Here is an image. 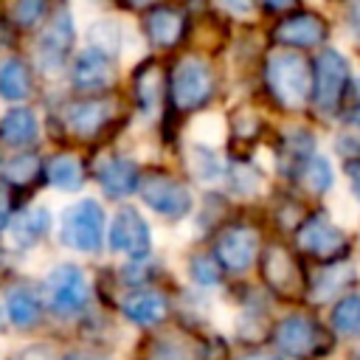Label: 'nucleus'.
Instances as JSON below:
<instances>
[{"instance_id":"obj_1","label":"nucleus","mask_w":360,"mask_h":360,"mask_svg":"<svg viewBox=\"0 0 360 360\" xmlns=\"http://www.w3.org/2000/svg\"><path fill=\"white\" fill-rule=\"evenodd\" d=\"M264 79L273 98L287 110H301L312 93V73L301 53L273 51L264 65Z\"/></svg>"},{"instance_id":"obj_2","label":"nucleus","mask_w":360,"mask_h":360,"mask_svg":"<svg viewBox=\"0 0 360 360\" xmlns=\"http://www.w3.org/2000/svg\"><path fill=\"white\" fill-rule=\"evenodd\" d=\"M214 93V73L205 59L183 56L172 70V101L180 112L200 110Z\"/></svg>"},{"instance_id":"obj_3","label":"nucleus","mask_w":360,"mask_h":360,"mask_svg":"<svg viewBox=\"0 0 360 360\" xmlns=\"http://www.w3.org/2000/svg\"><path fill=\"white\" fill-rule=\"evenodd\" d=\"M62 239L68 248L93 253L104 239V211L96 200H79L62 214Z\"/></svg>"},{"instance_id":"obj_4","label":"nucleus","mask_w":360,"mask_h":360,"mask_svg":"<svg viewBox=\"0 0 360 360\" xmlns=\"http://www.w3.org/2000/svg\"><path fill=\"white\" fill-rule=\"evenodd\" d=\"M276 346L292 357H315L329 352V335L309 315H287L276 326Z\"/></svg>"},{"instance_id":"obj_5","label":"nucleus","mask_w":360,"mask_h":360,"mask_svg":"<svg viewBox=\"0 0 360 360\" xmlns=\"http://www.w3.org/2000/svg\"><path fill=\"white\" fill-rule=\"evenodd\" d=\"M295 239H298V248L304 253H309L315 259H323V262H332V259L343 256L346 248H349V233L323 211L304 219Z\"/></svg>"},{"instance_id":"obj_6","label":"nucleus","mask_w":360,"mask_h":360,"mask_svg":"<svg viewBox=\"0 0 360 360\" xmlns=\"http://www.w3.org/2000/svg\"><path fill=\"white\" fill-rule=\"evenodd\" d=\"M90 287L76 264H59L45 278V301L59 315H76L87 304Z\"/></svg>"},{"instance_id":"obj_7","label":"nucleus","mask_w":360,"mask_h":360,"mask_svg":"<svg viewBox=\"0 0 360 360\" xmlns=\"http://www.w3.org/2000/svg\"><path fill=\"white\" fill-rule=\"evenodd\" d=\"M143 202L158 211L160 217H169V219H180L191 211V194L188 188L174 180L172 174H163V172H149L141 186H138Z\"/></svg>"},{"instance_id":"obj_8","label":"nucleus","mask_w":360,"mask_h":360,"mask_svg":"<svg viewBox=\"0 0 360 360\" xmlns=\"http://www.w3.org/2000/svg\"><path fill=\"white\" fill-rule=\"evenodd\" d=\"M346 82H349V59L338 48L321 51L315 62V87H312L318 110L332 112L343 98Z\"/></svg>"},{"instance_id":"obj_9","label":"nucleus","mask_w":360,"mask_h":360,"mask_svg":"<svg viewBox=\"0 0 360 360\" xmlns=\"http://www.w3.org/2000/svg\"><path fill=\"white\" fill-rule=\"evenodd\" d=\"M73 48V20L68 8H59L53 14V20L48 22V28L39 37L37 45V62L42 65V70L48 73H59L65 68V59Z\"/></svg>"},{"instance_id":"obj_10","label":"nucleus","mask_w":360,"mask_h":360,"mask_svg":"<svg viewBox=\"0 0 360 360\" xmlns=\"http://www.w3.org/2000/svg\"><path fill=\"white\" fill-rule=\"evenodd\" d=\"M107 239H110V248H112V250L129 253L132 259L146 256L149 248H152L149 225H146V219H143L135 208H121V211L112 217Z\"/></svg>"},{"instance_id":"obj_11","label":"nucleus","mask_w":360,"mask_h":360,"mask_svg":"<svg viewBox=\"0 0 360 360\" xmlns=\"http://www.w3.org/2000/svg\"><path fill=\"white\" fill-rule=\"evenodd\" d=\"M259 233L250 225H231L217 236V262L231 273H242L256 262Z\"/></svg>"},{"instance_id":"obj_12","label":"nucleus","mask_w":360,"mask_h":360,"mask_svg":"<svg viewBox=\"0 0 360 360\" xmlns=\"http://www.w3.org/2000/svg\"><path fill=\"white\" fill-rule=\"evenodd\" d=\"M115 104L110 98H79L62 107V121L65 127L76 135V138H93L96 132H101L107 127V121L112 118Z\"/></svg>"},{"instance_id":"obj_13","label":"nucleus","mask_w":360,"mask_h":360,"mask_svg":"<svg viewBox=\"0 0 360 360\" xmlns=\"http://www.w3.org/2000/svg\"><path fill=\"white\" fill-rule=\"evenodd\" d=\"M326 34H329V28H326L323 17H318L312 11H298L276 25L273 39L287 48H315L326 39Z\"/></svg>"},{"instance_id":"obj_14","label":"nucleus","mask_w":360,"mask_h":360,"mask_svg":"<svg viewBox=\"0 0 360 360\" xmlns=\"http://www.w3.org/2000/svg\"><path fill=\"white\" fill-rule=\"evenodd\" d=\"M262 276L267 281L270 290H276L278 295H295L301 290V270L295 264V259L281 248V245H270L262 256Z\"/></svg>"},{"instance_id":"obj_15","label":"nucleus","mask_w":360,"mask_h":360,"mask_svg":"<svg viewBox=\"0 0 360 360\" xmlns=\"http://www.w3.org/2000/svg\"><path fill=\"white\" fill-rule=\"evenodd\" d=\"M112 82H115L112 56L98 51V48H93V45H87L79 53L76 65H73V84L79 90H90L93 93V90H107Z\"/></svg>"},{"instance_id":"obj_16","label":"nucleus","mask_w":360,"mask_h":360,"mask_svg":"<svg viewBox=\"0 0 360 360\" xmlns=\"http://www.w3.org/2000/svg\"><path fill=\"white\" fill-rule=\"evenodd\" d=\"M96 177L104 188V194L110 197H129L141 180H138V166L127 158H107L98 169H96Z\"/></svg>"},{"instance_id":"obj_17","label":"nucleus","mask_w":360,"mask_h":360,"mask_svg":"<svg viewBox=\"0 0 360 360\" xmlns=\"http://www.w3.org/2000/svg\"><path fill=\"white\" fill-rule=\"evenodd\" d=\"M146 37L155 48H172L177 45V39L183 37V28H186V17L172 8V6H158L146 14Z\"/></svg>"},{"instance_id":"obj_18","label":"nucleus","mask_w":360,"mask_h":360,"mask_svg":"<svg viewBox=\"0 0 360 360\" xmlns=\"http://www.w3.org/2000/svg\"><path fill=\"white\" fill-rule=\"evenodd\" d=\"M48 228H51L48 208H25L8 222V236L17 248H31L48 233Z\"/></svg>"},{"instance_id":"obj_19","label":"nucleus","mask_w":360,"mask_h":360,"mask_svg":"<svg viewBox=\"0 0 360 360\" xmlns=\"http://www.w3.org/2000/svg\"><path fill=\"white\" fill-rule=\"evenodd\" d=\"M39 135V124H37V115L25 107H17V110H8L0 121V138L8 143V146H31Z\"/></svg>"},{"instance_id":"obj_20","label":"nucleus","mask_w":360,"mask_h":360,"mask_svg":"<svg viewBox=\"0 0 360 360\" xmlns=\"http://www.w3.org/2000/svg\"><path fill=\"white\" fill-rule=\"evenodd\" d=\"M352 281H354V267L352 264H329L315 276L309 292H312L315 301H329V298L346 292Z\"/></svg>"},{"instance_id":"obj_21","label":"nucleus","mask_w":360,"mask_h":360,"mask_svg":"<svg viewBox=\"0 0 360 360\" xmlns=\"http://www.w3.org/2000/svg\"><path fill=\"white\" fill-rule=\"evenodd\" d=\"M31 93V70L20 56H11L0 68V96L8 101H22Z\"/></svg>"},{"instance_id":"obj_22","label":"nucleus","mask_w":360,"mask_h":360,"mask_svg":"<svg viewBox=\"0 0 360 360\" xmlns=\"http://www.w3.org/2000/svg\"><path fill=\"white\" fill-rule=\"evenodd\" d=\"M48 183L59 191H79L84 186V169L73 155H56L45 166Z\"/></svg>"},{"instance_id":"obj_23","label":"nucleus","mask_w":360,"mask_h":360,"mask_svg":"<svg viewBox=\"0 0 360 360\" xmlns=\"http://www.w3.org/2000/svg\"><path fill=\"white\" fill-rule=\"evenodd\" d=\"M166 309H169V304L160 292H135L124 301V315L135 323H143V326L163 321Z\"/></svg>"},{"instance_id":"obj_24","label":"nucleus","mask_w":360,"mask_h":360,"mask_svg":"<svg viewBox=\"0 0 360 360\" xmlns=\"http://www.w3.org/2000/svg\"><path fill=\"white\" fill-rule=\"evenodd\" d=\"M132 87H135V101L141 107L143 115H152L160 104V70L155 65H143L135 79H132Z\"/></svg>"},{"instance_id":"obj_25","label":"nucleus","mask_w":360,"mask_h":360,"mask_svg":"<svg viewBox=\"0 0 360 360\" xmlns=\"http://www.w3.org/2000/svg\"><path fill=\"white\" fill-rule=\"evenodd\" d=\"M188 172L200 180V183H217L225 174V166L219 160V155L208 146V143H194L188 149Z\"/></svg>"},{"instance_id":"obj_26","label":"nucleus","mask_w":360,"mask_h":360,"mask_svg":"<svg viewBox=\"0 0 360 360\" xmlns=\"http://www.w3.org/2000/svg\"><path fill=\"white\" fill-rule=\"evenodd\" d=\"M332 329L343 338L360 340V292L343 295L332 309Z\"/></svg>"},{"instance_id":"obj_27","label":"nucleus","mask_w":360,"mask_h":360,"mask_svg":"<svg viewBox=\"0 0 360 360\" xmlns=\"http://www.w3.org/2000/svg\"><path fill=\"white\" fill-rule=\"evenodd\" d=\"M6 304H8V315L17 326H34L39 321L42 307H39V298L28 287H14L6 298Z\"/></svg>"},{"instance_id":"obj_28","label":"nucleus","mask_w":360,"mask_h":360,"mask_svg":"<svg viewBox=\"0 0 360 360\" xmlns=\"http://www.w3.org/2000/svg\"><path fill=\"white\" fill-rule=\"evenodd\" d=\"M45 172V166L39 163L37 155H14L0 166V177L11 186H28L34 183L39 174Z\"/></svg>"},{"instance_id":"obj_29","label":"nucleus","mask_w":360,"mask_h":360,"mask_svg":"<svg viewBox=\"0 0 360 360\" xmlns=\"http://www.w3.org/2000/svg\"><path fill=\"white\" fill-rule=\"evenodd\" d=\"M301 177L307 183V188L315 191V194H326L335 186V172H332V166H329V160L323 155H312L301 166Z\"/></svg>"},{"instance_id":"obj_30","label":"nucleus","mask_w":360,"mask_h":360,"mask_svg":"<svg viewBox=\"0 0 360 360\" xmlns=\"http://www.w3.org/2000/svg\"><path fill=\"white\" fill-rule=\"evenodd\" d=\"M87 37H90V45L93 48H98V51H104L110 56H115L118 48H121V28H118L115 20H98V22H93L90 31H87Z\"/></svg>"},{"instance_id":"obj_31","label":"nucleus","mask_w":360,"mask_h":360,"mask_svg":"<svg viewBox=\"0 0 360 360\" xmlns=\"http://www.w3.org/2000/svg\"><path fill=\"white\" fill-rule=\"evenodd\" d=\"M45 8H48V0H14L11 20L20 28H34L45 17Z\"/></svg>"},{"instance_id":"obj_32","label":"nucleus","mask_w":360,"mask_h":360,"mask_svg":"<svg viewBox=\"0 0 360 360\" xmlns=\"http://www.w3.org/2000/svg\"><path fill=\"white\" fill-rule=\"evenodd\" d=\"M231 186H233L236 194H256V191L262 188V177H259V172H256L253 166L236 163V166L231 169Z\"/></svg>"},{"instance_id":"obj_33","label":"nucleus","mask_w":360,"mask_h":360,"mask_svg":"<svg viewBox=\"0 0 360 360\" xmlns=\"http://www.w3.org/2000/svg\"><path fill=\"white\" fill-rule=\"evenodd\" d=\"M191 278L197 284H205V287L217 284L219 281V262H214L211 256H194L191 259Z\"/></svg>"},{"instance_id":"obj_34","label":"nucleus","mask_w":360,"mask_h":360,"mask_svg":"<svg viewBox=\"0 0 360 360\" xmlns=\"http://www.w3.org/2000/svg\"><path fill=\"white\" fill-rule=\"evenodd\" d=\"M343 172H346V180H349L352 197H354V200H357V205H360V158H346Z\"/></svg>"},{"instance_id":"obj_35","label":"nucleus","mask_w":360,"mask_h":360,"mask_svg":"<svg viewBox=\"0 0 360 360\" xmlns=\"http://www.w3.org/2000/svg\"><path fill=\"white\" fill-rule=\"evenodd\" d=\"M343 17H346V28H349V34L360 42V0H349L346 8H343Z\"/></svg>"},{"instance_id":"obj_36","label":"nucleus","mask_w":360,"mask_h":360,"mask_svg":"<svg viewBox=\"0 0 360 360\" xmlns=\"http://www.w3.org/2000/svg\"><path fill=\"white\" fill-rule=\"evenodd\" d=\"M222 8H228L231 14H236V17H245V14H250L253 11V0H217Z\"/></svg>"},{"instance_id":"obj_37","label":"nucleus","mask_w":360,"mask_h":360,"mask_svg":"<svg viewBox=\"0 0 360 360\" xmlns=\"http://www.w3.org/2000/svg\"><path fill=\"white\" fill-rule=\"evenodd\" d=\"M8 217H11V202H8V194L0 191V231L8 228Z\"/></svg>"},{"instance_id":"obj_38","label":"nucleus","mask_w":360,"mask_h":360,"mask_svg":"<svg viewBox=\"0 0 360 360\" xmlns=\"http://www.w3.org/2000/svg\"><path fill=\"white\" fill-rule=\"evenodd\" d=\"M239 360H281V357L278 354H270V352H250V354H245Z\"/></svg>"},{"instance_id":"obj_39","label":"nucleus","mask_w":360,"mask_h":360,"mask_svg":"<svg viewBox=\"0 0 360 360\" xmlns=\"http://www.w3.org/2000/svg\"><path fill=\"white\" fill-rule=\"evenodd\" d=\"M267 8H273V11H281V8H290L295 0H262Z\"/></svg>"},{"instance_id":"obj_40","label":"nucleus","mask_w":360,"mask_h":360,"mask_svg":"<svg viewBox=\"0 0 360 360\" xmlns=\"http://www.w3.org/2000/svg\"><path fill=\"white\" fill-rule=\"evenodd\" d=\"M68 360H101V357H96V354H70Z\"/></svg>"},{"instance_id":"obj_41","label":"nucleus","mask_w":360,"mask_h":360,"mask_svg":"<svg viewBox=\"0 0 360 360\" xmlns=\"http://www.w3.org/2000/svg\"><path fill=\"white\" fill-rule=\"evenodd\" d=\"M129 6H146V3H152V0H127Z\"/></svg>"}]
</instances>
